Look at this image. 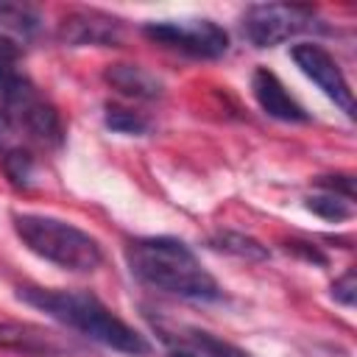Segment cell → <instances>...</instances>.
Wrapping results in <instances>:
<instances>
[{"label":"cell","mask_w":357,"mask_h":357,"mask_svg":"<svg viewBox=\"0 0 357 357\" xmlns=\"http://www.w3.org/2000/svg\"><path fill=\"white\" fill-rule=\"evenodd\" d=\"M17 298L33 310H42L47 318L81 332L84 337L114 349L128 357H148L151 343L142 332L126 324L117 312H112L95 293L89 290H64V287H17Z\"/></svg>","instance_id":"obj_1"},{"label":"cell","mask_w":357,"mask_h":357,"mask_svg":"<svg viewBox=\"0 0 357 357\" xmlns=\"http://www.w3.org/2000/svg\"><path fill=\"white\" fill-rule=\"evenodd\" d=\"M126 259L131 273L153 290L195 301L223 298V290L215 282V276L178 237H139L128 243Z\"/></svg>","instance_id":"obj_2"},{"label":"cell","mask_w":357,"mask_h":357,"mask_svg":"<svg viewBox=\"0 0 357 357\" xmlns=\"http://www.w3.org/2000/svg\"><path fill=\"white\" fill-rule=\"evenodd\" d=\"M11 220H14L17 237L22 240V245L31 254H36V257H42V259H47L64 271L92 273L103 262L100 243L89 231H84V229H78L61 218L36 215V212H17Z\"/></svg>","instance_id":"obj_3"},{"label":"cell","mask_w":357,"mask_h":357,"mask_svg":"<svg viewBox=\"0 0 357 357\" xmlns=\"http://www.w3.org/2000/svg\"><path fill=\"white\" fill-rule=\"evenodd\" d=\"M0 98H3V112L11 117V123L22 131V137L31 145H42V148L61 145L64 126L59 112L53 109L50 100L42 98V92L22 73L0 89Z\"/></svg>","instance_id":"obj_4"},{"label":"cell","mask_w":357,"mask_h":357,"mask_svg":"<svg viewBox=\"0 0 357 357\" xmlns=\"http://www.w3.org/2000/svg\"><path fill=\"white\" fill-rule=\"evenodd\" d=\"M318 14L296 3H257L243 11V33L254 47H273L293 36L318 31Z\"/></svg>","instance_id":"obj_5"},{"label":"cell","mask_w":357,"mask_h":357,"mask_svg":"<svg viewBox=\"0 0 357 357\" xmlns=\"http://www.w3.org/2000/svg\"><path fill=\"white\" fill-rule=\"evenodd\" d=\"M142 33L156 45L195 56V59H220L229 50V33L206 17L192 20H153L142 25Z\"/></svg>","instance_id":"obj_6"},{"label":"cell","mask_w":357,"mask_h":357,"mask_svg":"<svg viewBox=\"0 0 357 357\" xmlns=\"http://www.w3.org/2000/svg\"><path fill=\"white\" fill-rule=\"evenodd\" d=\"M290 56L296 61V67L335 103L346 112V117H354V95L349 89V81L340 70V64L335 61V56L312 42H301L290 47Z\"/></svg>","instance_id":"obj_7"},{"label":"cell","mask_w":357,"mask_h":357,"mask_svg":"<svg viewBox=\"0 0 357 357\" xmlns=\"http://www.w3.org/2000/svg\"><path fill=\"white\" fill-rule=\"evenodd\" d=\"M251 89H254V98H257V103L262 106V112L268 117L282 120V123H307L310 120V112L284 89V84L268 67L254 70Z\"/></svg>","instance_id":"obj_8"},{"label":"cell","mask_w":357,"mask_h":357,"mask_svg":"<svg viewBox=\"0 0 357 357\" xmlns=\"http://www.w3.org/2000/svg\"><path fill=\"white\" fill-rule=\"evenodd\" d=\"M33 165L36 159H33L31 142L0 109V170L8 176L14 187H28L33 178Z\"/></svg>","instance_id":"obj_9"},{"label":"cell","mask_w":357,"mask_h":357,"mask_svg":"<svg viewBox=\"0 0 357 357\" xmlns=\"http://www.w3.org/2000/svg\"><path fill=\"white\" fill-rule=\"evenodd\" d=\"M61 39L73 47L84 45H117L120 42V20L103 11H73L61 22Z\"/></svg>","instance_id":"obj_10"},{"label":"cell","mask_w":357,"mask_h":357,"mask_svg":"<svg viewBox=\"0 0 357 357\" xmlns=\"http://www.w3.org/2000/svg\"><path fill=\"white\" fill-rule=\"evenodd\" d=\"M0 349L25 357H59L67 351V346L53 332L20 321H0Z\"/></svg>","instance_id":"obj_11"},{"label":"cell","mask_w":357,"mask_h":357,"mask_svg":"<svg viewBox=\"0 0 357 357\" xmlns=\"http://www.w3.org/2000/svg\"><path fill=\"white\" fill-rule=\"evenodd\" d=\"M103 81L120 95L137 100H156L165 92V84L139 64H109L103 70Z\"/></svg>","instance_id":"obj_12"},{"label":"cell","mask_w":357,"mask_h":357,"mask_svg":"<svg viewBox=\"0 0 357 357\" xmlns=\"http://www.w3.org/2000/svg\"><path fill=\"white\" fill-rule=\"evenodd\" d=\"M206 245L215 248V251L240 257V259H251V262H259V259H268L271 257L268 245H262L259 240H254V237H248L243 231H215L206 240Z\"/></svg>","instance_id":"obj_13"},{"label":"cell","mask_w":357,"mask_h":357,"mask_svg":"<svg viewBox=\"0 0 357 357\" xmlns=\"http://www.w3.org/2000/svg\"><path fill=\"white\" fill-rule=\"evenodd\" d=\"M187 343L201 357H251L248 351H243V349H237V346H231V343H226V340H220V337H215L212 332H204V329H190Z\"/></svg>","instance_id":"obj_14"},{"label":"cell","mask_w":357,"mask_h":357,"mask_svg":"<svg viewBox=\"0 0 357 357\" xmlns=\"http://www.w3.org/2000/svg\"><path fill=\"white\" fill-rule=\"evenodd\" d=\"M307 209L315 212L318 218L335 220V223L351 218V201H346V198H340V195H332V192H324V190L307 198Z\"/></svg>","instance_id":"obj_15"},{"label":"cell","mask_w":357,"mask_h":357,"mask_svg":"<svg viewBox=\"0 0 357 357\" xmlns=\"http://www.w3.org/2000/svg\"><path fill=\"white\" fill-rule=\"evenodd\" d=\"M103 120H106V126H109L112 131H117V134H145V128H148V120H145V117H139V114L131 112V109L114 106V103L106 106Z\"/></svg>","instance_id":"obj_16"},{"label":"cell","mask_w":357,"mask_h":357,"mask_svg":"<svg viewBox=\"0 0 357 357\" xmlns=\"http://www.w3.org/2000/svg\"><path fill=\"white\" fill-rule=\"evenodd\" d=\"M20 53H22V50H20V45H17V39L0 31V89H3L8 81H14V78L20 75V73H17Z\"/></svg>","instance_id":"obj_17"},{"label":"cell","mask_w":357,"mask_h":357,"mask_svg":"<svg viewBox=\"0 0 357 357\" xmlns=\"http://www.w3.org/2000/svg\"><path fill=\"white\" fill-rule=\"evenodd\" d=\"M324 192H332V195H340L346 201H354V178L349 173H335V176H318L315 181Z\"/></svg>","instance_id":"obj_18"},{"label":"cell","mask_w":357,"mask_h":357,"mask_svg":"<svg viewBox=\"0 0 357 357\" xmlns=\"http://www.w3.org/2000/svg\"><path fill=\"white\" fill-rule=\"evenodd\" d=\"M332 298L337 304H343V307H354V301H357V276H354V268H349L340 279H335Z\"/></svg>","instance_id":"obj_19"},{"label":"cell","mask_w":357,"mask_h":357,"mask_svg":"<svg viewBox=\"0 0 357 357\" xmlns=\"http://www.w3.org/2000/svg\"><path fill=\"white\" fill-rule=\"evenodd\" d=\"M167 357H201V354H195V351H170Z\"/></svg>","instance_id":"obj_20"}]
</instances>
